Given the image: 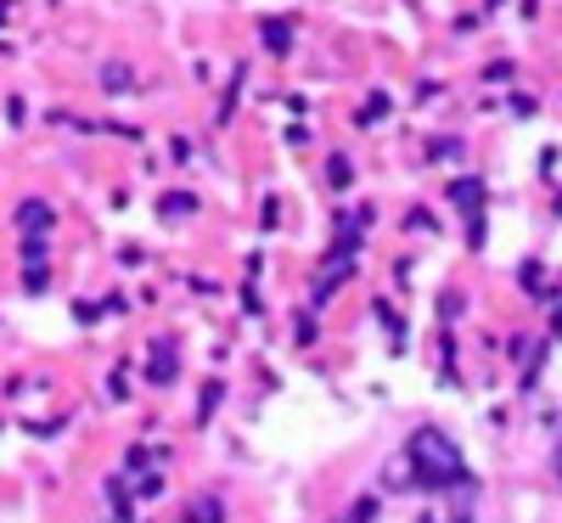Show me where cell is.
Here are the masks:
<instances>
[{"instance_id": "6da1fadb", "label": "cell", "mask_w": 562, "mask_h": 523, "mask_svg": "<svg viewBox=\"0 0 562 523\" xmlns=\"http://www.w3.org/2000/svg\"><path fill=\"white\" fill-rule=\"evenodd\" d=\"M411 467L422 472V485H456L461 479V456H456V445L439 434V427L411 434Z\"/></svg>"}, {"instance_id": "7a4b0ae2", "label": "cell", "mask_w": 562, "mask_h": 523, "mask_svg": "<svg viewBox=\"0 0 562 523\" xmlns=\"http://www.w3.org/2000/svg\"><path fill=\"white\" fill-rule=\"evenodd\" d=\"M259 40L270 45V52H288V45H293V23L288 18H265L259 23Z\"/></svg>"}, {"instance_id": "3957f363", "label": "cell", "mask_w": 562, "mask_h": 523, "mask_svg": "<svg viewBox=\"0 0 562 523\" xmlns=\"http://www.w3.org/2000/svg\"><path fill=\"white\" fill-rule=\"evenodd\" d=\"M450 203H461L467 214H479V203H484V186L467 175V180H450Z\"/></svg>"}, {"instance_id": "277c9868", "label": "cell", "mask_w": 562, "mask_h": 523, "mask_svg": "<svg viewBox=\"0 0 562 523\" xmlns=\"http://www.w3.org/2000/svg\"><path fill=\"white\" fill-rule=\"evenodd\" d=\"M175 377V355H169V338L153 344V383H169Z\"/></svg>"}, {"instance_id": "5b68a950", "label": "cell", "mask_w": 562, "mask_h": 523, "mask_svg": "<svg viewBox=\"0 0 562 523\" xmlns=\"http://www.w3.org/2000/svg\"><path fill=\"white\" fill-rule=\"evenodd\" d=\"M18 225H23V231H29V236H34V231H40V225H52V209H45V203H40V198H34V203H23V214H18Z\"/></svg>"}, {"instance_id": "8992f818", "label": "cell", "mask_w": 562, "mask_h": 523, "mask_svg": "<svg viewBox=\"0 0 562 523\" xmlns=\"http://www.w3.org/2000/svg\"><path fill=\"white\" fill-rule=\"evenodd\" d=\"M192 523H220V501H198L192 507Z\"/></svg>"}, {"instance_id": "52a82bcc", "label": "cell", "mask_w": 562, "mask_h": 523, "mask_svg": "<svg viewBox=\"0 0 562 523\" xmlns=\"http://www.w3.org/2000/svg\"><path fill=\"white\" fill-rule=\"evenodd\" d=\"M326 175H333V186H349L355 169H349V158H333V169H326Z\"/></svg>"}, {"instance_id": "ba28073f", "label": "cell", "mask_w": 562, "mask_h": 523, "mask_svg": "<svg viewBox=\"0 0 562 523\" xmlns=\"http://www.w3.org/2000/svg\"><path fill=\"white\" fill-rule=\"evenodd\" d=\"M164 209H169V214H186V209H198V203H192V198L180 192V198H164Z\"/></svg>"}]
</instances>
